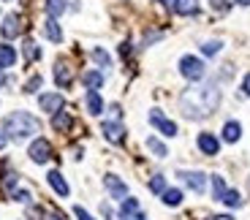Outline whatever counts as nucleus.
<instances>
[{"instance_id":"nucleus-1","label":"nucleus","mask_w":250,"mask_h":220,"mask_svg":"<svg viewBox=\"0 0 250 220\" xmlns=\"http://www.w3.org/2000/svg\"><path fill=\"white\" fill-rule=\"evenodd\" d=\"M218 106H220V90L212 82L201 84V87H190L180 95V109L190 120L207 117V114H212Z\"/></svg>"},{"instance_id":"nucleus-2","label":"nucleus","mask_w":250,"mask_h":220,"mask_svg":"<svg viewBox=\"0 0 250 220\" xmlns=\"http://www.w3.org/2000/svg\"><path fill=\"white\" fill-rule=\"evenodd\" d=\"M38 120L30 117L27 112H11L6 120H3V133H8L11 139H30L33 133H38Z\"/></svg>"},{"instance_id":"nucleus-3","label":"nucleus","mask_w":250,"mask_h":220,"mask_svg":"<svg viewBox=\"0 0 250 220\" xmlns=\"http://www.w3.org/2000/svg\"><path fill=\"white\" fill-rule=\"evenodd\" d=\"M180 74L185 76V79H190V82H199V79H204V74H207V68H204V63H201L199 57H182L180 60Z\"/></svg>"},{"instance_id":"nucleus-4","label":"nucleus","mask_w":250,"mask_h":220,"mask_svg":"<svg viewBox=\"0 0 250 220\" xmlns=\"http://www.w3.org/2000/svg\"><path fill=\"white\" fill-rule=\"evenodd\" d=\"M27 155H30L33 163H46V160L52 158V144L46 141V139H36V141L30 144V152H27Z\"/></svg>"},{"instance_id":"nucleus-5","label":"nucleus","mask_w":250,"mask_h":220,"mask_svg":"<svg viewBox=\"0 0 250 220\" xmlns=\"http://www.w3.org/2000/svg\"><path fill=\"white\" fill-rule=\"evenodd\" d=\"M150 122H152V125H155L161 133H163V136H177V125L171 122V120L163 117L161 109H152V112H150Z\"/></svg>"},{"instance_id":"nucleus-6","label":"nucleus","mask_w":250,"mask_h":220,"mask_svg":"<svg viewBox=\"0 0 250 220\" xmlns=\"http://www.w3.org/2000/svg\"><path fill=\"white\" fill-rule=\"evenodd\" d=\"M180 180L190 190H196V193H204L207 190V177L201 174V171H180Z\"/></svg>"},{"instance_id":"nucleus-7","label":"nucleus","mask_w":250,"mask_h":220,"mask_svg":"<svg viewBox=\"0 0 250 220\" xmlns=\"http://www.w3.org/2000/svg\"><path fill=\"white\" fill-rule=\"evenodd\" d=\"M0 33H3V38H17L22 33V19H19V14H8L3 19V25H0Z\"/></svg>"},{"instance_id":"nucleus-8","label":"nucleus","mask_w":250,"mask_h":220,"mask_svg":"<svg viewBox=\"0 0 250 220\" xmlns=\"http://www.w3.org/2000/svg\"><path fill=\"white\" fill-rule=\"evenodd\" d=\"M38 103H41V109H44V112L57 114V112L62 109V95H57V93H46V95H41V98H38Z\"/></svg>"},{"instance_id":"nucleus-9","label":"nucleus","mask_w":250,"mask_h":220,"mask_svg":"<svg viewBox=\"0 0 250 220\" xmlns=\"http://www.w3.org/2000/svg\"><path fill=\"white\" fill-rule=\"evenodd\" d=\"M101 131H104V136H106L109 141H114V144H120V141L125 139V128L120 125V122H104Z\"/></svg>"},{"instance_id":"nucleus-10","label":"nucleus","mask_w":250,"mask_h":220,"mask_svg":"<svg viewBox=\"0 0 250 220\" xmlns=\"http://www.w3.org/2000/svg\"><path fill=\"white\" fill-rule=\"evenodd\" d=\"M199 150L204 152V155H218L220 144L212 133H199Z\"/></svg>"},{"instance_id":"nucleus-11","label":"nucleus","mask_w":250,"mask_h":220,"mask_svg":"<svg viewBox=\"0 0 250 220\" xmlns=\"http://www.w3.org/2000/svg\"><path fill=\"white\" fill-rule=\"evenodd\" d=\"M104 185L109 188V193H112L114 199H125V196H128V188H125V182H123V180H117L114 174H106Z\"/></svg>"},{"instance_id":"nucleus-12","label":"nucleus","mask_w":250,"mask_h":220,"mask_svg":"<svg viewBox=\"0 0 250 220\" xmlns=\"http://www.w3.org/2000/svg\"><path fill=\"white\" fill-rule=\"evenodd\" d=\"M55 82H57V87H65V90L71 87V82H74V74H71V68H68L65 63H57V65H55Z\"/></svg>"},{"instance_id":"nucleus-13","label":"nucleus","mask_w":250,"mask_h":220,"mask_svg":"<svg viewBox=\"0 0 250 220\" xmlns=\"http://www.w3.org/2000/svg\"><path fill=\"white\" fill-rule=\"evenodd\" d=\"M46 180H49V185L55 188V193H57V196H68V193H71L68 182L62 180V174H60V171H49V174H46Z\"/></svg>"},{"instance_id":"nucleus-14","label":"nucleus","mask_w":250,"mask_h":220,"mask_svg":"<svg viewBox=\"0 0 250 220\" xmlns=\"http://www.w3.org/2000/svg\"><path fill=\"white\" fill-rule=\"evenodd\" d=\"M14 63H17V52H14V46L0 44V68H11Z\"/></svg>"},{"instance_id":"nucleus-15","label":"nucleus","mask_w":250,"mask_h":220,"mask_svg":"<svg viewBox=\"0 0 250 220\" xmlns=\"http://www.w3.org/2000/svg\"><path fill=\"white\" fill-rule=\"evenodd\" d=\"M174 11L182 17H190V14H199V3L196 0H174Z\"/></svg>"},{"instance_id":"nucleus-16","label":"nucleus","mask_w":250,"mask_h":220,"mask_svg":"<svg viewBox=\"0 0 250 220\" xmlns=\"http://www.w3.org/2000/svg\"><path fill=\"white\" fill-rule=\"evenodd\" d=\"M44 36L46 38H49V41H55V44H60V41H62V33H60V25H57V22H55V19H46V22H44Z\"/></svg>"},{"instance_id":"nucleus-17","label":"nucleus","mask_w":250,"mask_h":220,"mask_svg":"<svg viewBox=\"0 0 250 220\" xmlns=\"http://www.w3.org/2000/svg\"><path fill=\"white\" fill-rule=\"evenodd\" d=\"M239 133H242V125L234 122V120L223 125V139H226V141H231V144H234V141H239Z\"/></svg>"},{"instance_id":"nucleus-18","label":"nucleus","mask_w":250,"mask_h":220,"mask_svg":"<svg viewBox=\"0 0 250 220\" xmlns=\"http://www.w3.org/2000/svg\"><path fill=\"white\" fill-rule=\"evenodd\" d=\"M71 122H74V120H71V114H68V112H62V109L55 114V117H52V125H55V131H68Z\"/></svg>"},{"instance_id":"nucleus-19","label":"nucleus","mask_w":250,"mask_h":220,"mask_svg":"<svg viewBox=\"0 0 250 220\" xmlns=\"http://www.w3.org/2000/svg\"><path fill=\"white\" fill-rule=\"evenodd\" d=\"M87 109H90V114H101L104 112V101H101V95L95 93V90H87Z\"/></svg>"},{"instance_id":"nucleus-20","label":"nucleus","mask_w":250,"mask_h":220,"mask_svg":"<svg viewBox=\"0 0 250 220\" xmlns=\"http://www.w3.org/2000/svg\"><path fill=\"white\" fill-rule=\"evenodd\" d=\"M163 204H166V207H180V204H182V190L166 188V190H163Z\"/></svg>"},{"instance_id":"nucleus-21","label":"nucleus","mask_w":250,"mask_h":220,"mask_svg":"<svg viewBox=\"0 0 250 220\" xmlns=\"http://www.w3.org/2000/svg\"><path fill=\"white\" fill-rule=\"evenodd\" d=\"M131 215H139V201L136 199H123V207H120V218H131Z\"/></svg>"},{"instance_id":"nucleus-22","label":"nucleus","mask_w":250,"mask_h":220,"mask_svg":"<svg viewBox=\"0 0 250 220\" xmlns=\"http://www.w3.org/2000/svg\"><path fill=\"white\" fill-rule=\"evenodd\" d=\"M101 84H104V76H101L98 71H87V74H84V87L87 90H98Z\"/></svg>"},{"instance_id":"nucleus-23","label":"nucleus","mask_w":250,"mask_h":220,"mask_svg":"<svg viewBox=\"0 0 250 220\" xmlns=\"http://www.w3.org/2000/svg\"><path fill=\"white\" fill-rule=\"evenodd\" d=\"M62 11H65V0H46V14H49L52 19L60 17Z\"/></svg>"},{"instance_id":"nucleus-24","label":"nucleus","mask_w":250,"mask_h":220,"mask_svg":"<svg viewBox=\"0 0 250 220\" xmlns=\"http://www.w3.org/2000/svg\"><path fill=\"white\" fill-rule=\"evenodd\" d=\"M220 201H223V204H229V207H242V196H239L237 190H226Z\"/></svg>"},{"instance_id":"nucleus-25","label":"nucleus","mask_w":250,"mask_h":220,"mask_svg":"<svg viewBox=\"0 0 250 220\" xmlns=\"http://www.w3.org/2000/svg\"><path fill=\"white\" fill-rule=\"evenodd\" d=\"M93 60L101 65V68H112V57H109L104 49H93Z\"/></svg>"},{"instance_id":"nucleus-26","label":"nucleus","mask_w":250,"mask_h":220,"mask_svg":"<svg viewBox=\"0 0 250 220\" xmlns=\"http://www.w3.org/2000/svg\"><path fill=\"white\" fill-rule=\"evenodd\" d=\"M147 147H150V150L152 152H155V155L158 158H166V155H169V150H166V144H161V141H158V139H147Z\"/></svg>"},{"instance_id":"nucleus-27","label":"nucleus","mask_w":250,"mask_h":220,"mask_svg":"<svg viewBox=\"0 0 250 220\" xmlns=\"http://www.w3.org/2000/svg\"><path fill=\"white\" fill-rule=\"evenodd\" d=\"M212 193H215V199H223V193H226V182H223V177H212Z\"/></svg>"},{"instance_id":"nucleus-28","label":"nucleus","mask_w":250,"mask_h":220,"mask_svg":"<svg viewBox=\"0 0 250 220\" xmlns=\"http://www.w3.org/2000/svg\"><path fill=\"white\" fill-rule=\"evenodd\" d=\"M150 190H152V193H163V190H166V180H163L161 174H155L150 180Z\"/></svg>"},{"instance_id":"nucleus-29","label":"nucleus","mask_w":250,"mask_h":220,"mask_svg":"<svg viewBox=\"0 0 250 220\" xmlns=\"http://www.w3.org/2000/svg\"><path fill=\"white\" fill-rule=\"evenodd\" d=\"M25 55H27V60H38V57H41V49L27 41V44H25Z\"/></svg>"},{"instance_id":"nucleus-30","label":"nucleus","mask_w":250,"mask_h":220,"mask_svg":"<svg viewBox=\"0 0 250 220\" xmlns=\"http://www.w3.org/2000/svg\"><path fill=\"white\" fill-rule=\"evenodd\" d=\"M201 52H204V55H218V52H220V41H207V44L201 46Z\"/></svg>"},{"instance_id":"nucleus-31","label":"nucleus","mask_w":250,"mask_h":220,"mask_svg":"<svg viewBox=\"0 0 250 220\" xmlns=\"http://www.w3.org/2000/svg\"><path fill=\"white\" fill-rule=\"evenodd\" d=\"M38 87H41V76H33L30 82L25 84V93H36Z\"/></svg>"},{"instance_id":"nucleus-32","label":"nucleus","mask_w":250,"mask_h":220,"mask_svg":"<svg viewBox=\"0 0 250 220\" xmlns=\"http://www.w3.org/2000/svg\"><path fill=\"white\" fill-rule=\"evenodd\" d=\"M74 215H76L79 220H95V218H93V215H90L84 207H74Z\"/></svg>"},{"instance_id":"nucleus-33","label":"nucleus","mask_w":250,"mask_h":220,"mask_svg":"<svg viewBox=\"0 0 250 220\" xmlns=\"http://www.w3.org/2000/svg\"><path fill=\"white\" fill-rule=\"evenodd\" d=\"M14 199L22 201V204H30V193H27V190H14Z\"/></svg>"},{"instance_id":"nucleus-34","label":"nucleus","mask_w":250,"mask_h":220,"mask_svg":"<svg viewBox=\"0 0 250 220\" xmlns=\"http://www.w3.org/2000/svg\"><path fill=\"white\" fill-rule=\"evenodd\" d=\"M44 220H65V215H62V212H55V209H46V212H44Z\"/></svg>"},{"instance_id":"nucleus-35","label":"nucleus","mask_w":250,"mask_h":220,"mask_svg":"<svg viewBox=\"0 0 250 220\" xmlns=\"http://www.w3.org/2000/svg\"><path fill=\"white\" fill-rule=\"evenodd\" d=\"M212 8H215V11H226L229 3H226V0H212Z\"/></svg>"},{"instance_id":"nucleus-36","label":"nucleus","mask_w":250,"mask_h":220,"mask_svg":"<svg viewBox=\"0 0 250 220\" xmlns=\"http://www.w3.org/2000/svg\"><path fill=\"white\" fill-rule=\"evenodd\" d=\"M242 93H245V95H250V74L242 79Z\"/></svg>"},{"instance_id":"nucleus-37","label":"nucleus","mask_w":250,"mask_h":220,"mask_svg":"<svg viewBox=\"0 0 250 220\" xmlns=\"http://www.w3.org/2000/svg\"><path fill=\"white\" fill-rule=\"evenodd\" d=\"M6 141H8V136H6V133H0V150L6 147Z\"/></svg>"},{"instance_id":"nucleus-38","label":"nucleus","mask_w":250,"mask_h":220,"mask_svg":"<svg viewBox=\"0 0 250 220\" xmlns=\"http://www.w3.org/2000/svg\"><path fill=\"white\" fill-rule=\"evenodd\" d=\"M209 220H234V218H229V215H218V218H209Z\"/></svg>"},{"instance_id":"nucleus-39","label":"nucleus","mask_w":250,"mask_h":220,"mask_svg":"<svg viewBox=\"0 0 250 220\" xmlns=\"http://www.w3.org/2000/svg\"><path fill=\"white\" fill-rule=\"evenodd\" d=\"M163 3H166L169 8H174V0H163Z\"/></svg>"},{"instance_id":"nucleus-40","label":"nucleus","mask_w":250,"mask_h":220,"mask_svg":"<svg viewBox=\"0 0 250 220\" xmlns=\"http://www.w3.org/2000/svg\"><path fill=\"white\" fill-rule=\"evenodd\" d=\"M0 84H6V76H3V71H0Z\"/></svg>"},{"instance_id":"nucleus-41","label":"nucleus","mask_w":250,"mask_h":220,"mask_svg":"<svg viewBox=\"0 0 250 220\" xmlns=\"http://www.w3.org/2000/svg\"><path fill=\"white\" fill-rule=\"evenodd\" d=\"M237 3H242V6H250V0H237Z\"/></svg>"}]
</instances>
